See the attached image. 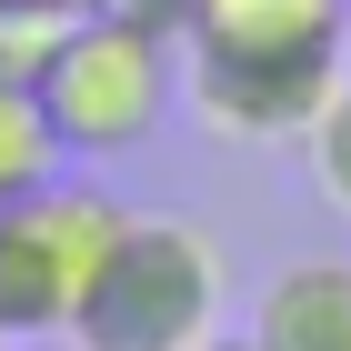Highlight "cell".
<instances>
[{
	"instance_id": "cell-1",
	"label": "cell",
	"mask_w": 351,
	"mask_h": 351,
	"mask_svg": "<svg viewBox=\"0 0 351 351\" xmlns=\"http://www.w3.org/2000/svg\"><path fill=\"white\" fill-rule=\"evenodd\" d=\"M181 101L211 141H311L351 81V0H181Z\"/></svg>"
},
{
	"instance_id": "cell-2",
	"label": "cell",
	"mask_w": 351,
	"mask_h": 351,
	"mask_svg": "<svg viewBox=\"0 0 351 351\" xmlns=\"http://www.w3.org/2000/svg\"><path fill=\"white\" fill-rule=\"evenodd\" d=\"M221 241L181 211H131L90 281L71 341L81 351H191L221 331Z\"/></svg>"
},
{
	"instance_id": "cell-3",
	"label": "cell",
	"mask_w": 351,
	"mask_h": 351,
	"mask_svg": "<svg viewBox=\"0 0 351 351\" xmlns=\"http://www.w3.org/2000/svg\"><path fill=\"white\" fill-rule=\"evenodd\" d=\"M181 101V40L131 10H90L60 30L51 71H40V121L71 161H121L161 131V110Z\"/></svg>"
},
{
	"instance_id": "cell-4",
	"label": "cell",
	"mask_w": 351,
	"mask_h": 351,
	"mask_svg": "<svg viewBox=\"0 0 351 351\" xmlns=\"http://www.w3.org/2000/svg\"><path fill=\"white\" fill-rule=\"evenodd\" d=\"M121 221H131V201H110L90 181H40L21 201H0V351L71 341Z\"/></svg>"
},
{
	"instance_id": "cell-5",
	"label": "cell",
	"mask_w": 351,
	"mask_h": 351,
	"mask_svg": "<svg viewBox=\"0 0 351 351\" xmlns=\"http://www.w3.org/2000/svg\"><path fill=\"white\" fill-rule=\"evenodd\" d=\"M251 351H351V261L341 251H301L261 281L251 301Z\"/></svg>"
},
{
	"instance_id": "cell-6",
	"label": "cell",
	"mask_w": 351,
	"mask_h": 351,
	"mask_svg": "<svg viewBox=\"0 0 351 351\" xmlns=\"http://www.w3.org/2000/svg\"><path fill=\"white\" fill-rule=\"evenodd\" d=\"M40 181H60V141H51V121H40V90L0 81V201H21V191H40Z\"/></svg>"
},
{
	"instance_id": "cell-7",
	"label": "cell",
	"mask_w": 351,
	"mask_h": 351,
	"mask_svg": "<svg viewBox=\"0 0 351 351\" xmlns=\"http://www.w3.org/2000/svg\"><path fill=\"white\" fill-rule=\"evenodd\" d=\"M60 30H71V10H51V0H0V81L40 90V71H51Z\"/></svg>"
},
{
	"instance_id": "cell-8",
	"label": "cell",
	"mask_w": 351,
	"mask_h": 351,
	"mask_svg": "<svg viewBox=\"0 0 351 351\" xmlns=\"http://www.w3.org/2000/svg\"><path fill=\"white\" fill-rule=\"evenodd\" d=\"M301 151H311V181H322V201L351 221V81L331 90V110L311 121V141H301Z\"/></svg>"
},
{
	"instance_id": "cell-9",
	"label": "cell",
	"mask_w": 351,
	"mask_h": 351,
	"mask_svg": "<svg viewBox=\"0 0 351 351\" xmlns=\"http://www.w3.org/2000/svg\"><path fill=\"white\" fill-rule=\"evenodd\" d=\"M51 10H71V21H90V10H121V0H51Z\"/></svg>"
},
{
	"instance_id": "cell-10",
	"label": "cell",
	"mask_w": 351,
	"mask_h": 351,
	"mask_svg": "<svg viewBox=\"0 0 351 351\" xmlns=\"http://www.w3.org/2000/svg\"><path fill=\"white\" fill-rule=\"evenodd\" d=\"M191 351H251V341H221V331H211V341H191Z\"/></svg>"
},
{
	"instance_id": "cell-11",
	"label": "cell",
	"mask_w": 351,
	"mask_h": 351,
	"mask_svg": "<svg viewBox=\"0 0 351 351\" xmlns=\"http://www.w3.org/2000/svg\"><path fill=\"white\" fill-rule=\"evenodd\" d=\"M30 351H81V341H30Z\"/></svg>"
}]
</instances>
